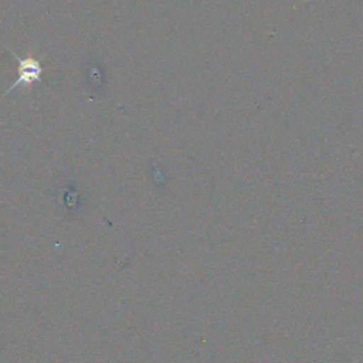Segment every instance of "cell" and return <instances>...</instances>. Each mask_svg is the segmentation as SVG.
<instances>
[{"label": "cell", "mask_w": 363, "mask_h": 363, "mask_svg": "<svg viewBox=\"0 0 363 363\" xmlns=\"http://www.w3.org/2000/svg\"><path fill=\"white\" fill-rule=\"evenodd\" d=\"M11 54L16 57L17 60V65H18V75L16 78V81L13 82V85L6 91L10 92L11 89H14L16 86H28L34 82L41 81V74L44 71V67L40 64L38 60L33 58V57H26V58H20L18 55L14 54V51H11Z\"/></svg>", "instance_id": "cell-1"}]
</instances>
